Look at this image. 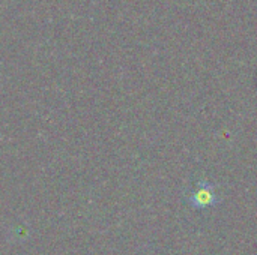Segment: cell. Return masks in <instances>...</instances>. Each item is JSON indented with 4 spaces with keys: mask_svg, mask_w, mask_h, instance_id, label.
Listing matches in <instances>:
<instances>
[{
    "mask_svg": "<svg viewBox=\"0 0 257 255\" xmlns=\"http://www.w3.org/2000/svg\"><path fill=\"white\" fill-rule=\"evenodd\" d=\"M187 201L199 210H205L208 207H212L215 204L220 203L218 195L215 194V188L212 183L206 182V180H200L197 182L196 189L193 191V194L187 198Z\"/></svg>",
    "mask_w": 257,
    "mask_h": 255,
    "instance_id": "obj_1",
    "label": "cell"
}]
</instances>
